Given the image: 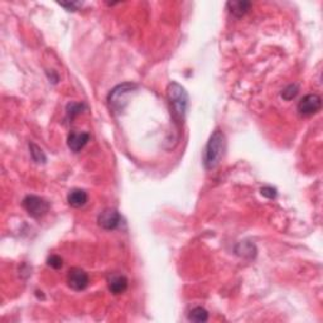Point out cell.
Wrapping results in <instances>:
<instances>
[{
	"mask_svg": "<svg viewBox=\"0 0 323 323\" xmlns=\"http://www.w3.org/2000/svg\"><path fill=\"white\" fill-rule=\"evenodd\" d=\"M88 196L84 189L74 188L72 191H70L67 196V202L68 205L73 208H80V207H84L87 203Z\"/></svg>",
	"mask_w": 323,
	"mask_h": 323,
	"instance_id": "cell-10",
	"label": "cell"
},
{
	"mask_svg": "<svg viewBox=\"0 0 323 323\" xmlns=\"http://www.w3.org/2000/svg\"><path fill=\"white\" fill-rule=\"evenodd\" d=\"M29 149H30V156H32L33 161H34L35 163H46L47 161L46 156H44L43 150L38 147V145H35L34 143H30Z\"/></svg>",
	"mask_w": 323,
	"mask_h": 323,
	"instance_id": "cell-14",
	"label": "cell"
},
{
	"mask_svg": "<svg viewBox=\"0 0 323 323\" xmlns=\"http://www.w3.org/2000/svg\"><path fill=\"white\" fill-rule=\"evenodd\" d=\"M67 283L71 289L76 292H81L87 288L88 283H90V278L88 274L81 268H72L70 269L67 275Z\"/></svg>",
	"mask_w": 323,
	"mask_h": 323,
	"instance_id": "cell-6",
	"label": "cell"
},
{
	"mask_svg": "<svg viewBox=\"0 0 323 323\" xmlns=\"http://www.w3.org/2000/svg\"><path fill=\"white\" fill-rule=\"evenodd\" d=\"M251 8L250 2H245V0H240V2H229L227 9L236 18H241L246 14Z\"/></svg>",
	"mask_w": 323,
	"mask_h": 323,
	"instance_id": "cell-11",
	"label": "cell"
},
{
	"mask_svg": "<svg viewBox=\"0 0 323 323\" xmlns=\"http://www.w3.org/2000/svg\"><path fill=\"white\" fill-rule=\"evenodd\" d=\"M84 105L82 104H68L67 105V114H68V118L72 120V119L76 117V115H79L80 112L82 111V109H84Z\"/></svg>",
	"mask_w": 323,
	"mask_h": 323,
	"instance_id": "cell-16",
	"label": "cell"
},
{
	"mask_svg": "<svg viewBox=\"0 0 323 323\" xmlns=\"http://www.w3.org/2000/svg\"><path fill=\"white\" fill-rule=\"evenodd\" d=\"M60 5L61 7L66 8L67 10H70V12H74L81 4H80V3H60Z\"/></svg>",
	"mask_w": 323,
	"mask_h": 323,
	"instance_id": "cell-19",
	"label": "cell"
},
{
	"mask_svg": "<svg viewBox=\"0 0 323 323\" xmlns=\"http://www.w3.org/2000/svg\"><path fill=\"white\" fill-rule=\"evenodd\" d=\"M88 140H90V134H88V132L72 131L68 135L67 145L71 150L74 151V153H79V151L87 144Z\"/></svg>",
	"mask_w": 323,
	"mask_h": 323,
	"instance_id": "cell-8",
	"label": "cell"
},
{
	"mask_svg": "<svg viewBox=\"0 0 323 323\" xmlns=\"http://www.w3.org/2000/svg\"><path fill=\"white\" fill-rule=\"evenodd\" d=\"M24 210L34 219H40V217L44 216L47 212L49 211V203L46 200L40 196L29 195L22 202Z\"/></svg>",
	"mask_w": 323,
	"mask_h": 323,
	"instance_id": "cell-4",
	"label": "cell"
},
{
	"mask_svg": "<svg viewBox=\"0 0 323 323\" xmlns=\"http://www.w3.org/2000/svg\"><path fill=\"white\" fill-rule=\"evenodd\" d=\"M134 88H137V85L129 84V82L119 85V86L112 88L111 92L109 93V98H107L110 109H112L114 111H123L126 103H128V101H126V96H128Z\"/></svg>",
	"mask_w": 323,
	"mask_h": 323,
	"instance_id": "cell-3",
	"label": "cell"
},
{
	"mask_svg": "<svg viewBox=\"0 0 323 323\" xmlns=\"http://www.w3.org/2000/svg\"><path fill=\"white\" fill-rule=\"evenodd\" d=\"M225 134L217 129L210 137L208 143H207L205 148V153H203V165H205L207 170L215 169L220 164L223 157V151H225Z\"/></svg>",
	"mask_w": 323,
	"mask_h": 323,
	"instance_id": "cell-1",
	"label": "cell"
},
{
	"mask_svg": "<svg viewBox=\"0 0 323 323\" xmlns=\"http://www.w3.org/2000/svg\"><path fill=\"white\" fill-rule=\"evenodd\" d=\"M167 93L173 110V117L177 121H182L186 115L187 106H188V93L183 86H181L177 82L169 84Z\"/></svg>",
	"mask_w": 323,
	"mask_h": 323,
	"instance_id": "cell-2",
	"label": "cell"
},
{
	"mask_svg": "<svg viewBox=\"0 0 323 323\" xmlns=\"http://www.w3.org/2000/svg\"><path fill=\"white\" fill-rule=\"evenodd\" d=\"M107 286H109V291L112 294L118 295L124 293L128 289L129 281L125 275L111 274L109 277V279H107Z\"/></svg>",
	"mask_w": 323,
	"mask_h": 323,
	"instance_id": "cell-9",
	"label": "cell"
},
{
	"mask_svg": "<svg viewBox=\"0 0 323 323\" xmlns=\"http://www.w3.org/2000/svg\"><path fill=\"white\" fill-rule=\"evenodd\" d=\"M298 91H299L298 85H295V84L289 85V86H287L283 91H281V98L287 101L292 100V99H294L295 96H297Z\"/></svg>",
	"mask_w": 323,
	"mask_h": 323,
	"instance_id": "cell-15",
	"label": "cell"
},
{
	"mask_svg": "<svg viewBox=\"0 0 323 323\" xmlns=\"http://www.w3.org/2000/svg\"><path fill=\"white\" fill-rule=\"evenodd\" d=\"M98 223L104 230H115L120 226L121 216L115 208H106L99 215Z\"/></svg>",
	"mask_w": 323,
	"mask_h": 323,
	"instance_id": "cell-7",
	"label": "cell"
},
{
	"mask_svg": "<svg viewBox=\"0 0 323 323\" xmlns=\"http://www.w3.org/2000/svg\"><path fill=\"white\" fill-rule=\"evenodd\" d=\"M261 195L264 196V197H268V198H275L277 197V189L273 188V187H263L261 188Z\"/></svg>",
	"mask_w": 323,
	"mask_h": 323,
	"instance_id": "cell-18",
	"label": "cell"
},
{
	"mask_svg": "<svg viewBox=\"0 0 323 323\" xmlns=\"http://www.w3.org/2000/svg\"><path fill=\"white\" fill-rule=\"evenodd\" d=\"M188 319L196 323H202L206 322L208 319V312L202 307H196L193 308L188 314Z\"/></svg>",
	"mask_w": 323,
	"mask_h": 323,
	"instance_id": "cell-13",
	"label": "cell"
},
{
	"mask_svg": "<svg viewBox=\"0 0 323 323\" xmlns=\"http://www.w3.org/2000/svg\"><path fill=\"white\" fill-rule=\"evenodd\" d=\"M47 265L53 269H61L63 265V260L62 258L59 255H51L48 259H47Z\"/></svg>",
	"mask_w": 323,
	"mask_h": 323,
	"instance_id": "cell-17",
	"label": "cell"
},
{
	"mask_svg": "<svg viewBox=\"0 0 323 323\" xmlns=\"http://www.w3.org/2000/svg\"><path fill=\"white\" fill-rule=\"evenodd\" d=\"M236 254L240 256H245V258H254L256 254V249L251 242L244 241L240 242L236 246Z\"/></svg>",
	"mask_w": 323,
	"mask_h": 323,
	"instance_id": "cell-12",
	"label": "cell"
},
{
	"mask_svg": "<svg viewBox=\"0 0 323 323\" xmlns=\"http://www.w3.org/2000/svg\"><path fill=\"white\" fill-rule=\"evenodd\" d=\"M322 107L321 96L316 93H309L306 95L298 104V112L303 117H311V115L317 114Z\"/></svg>",
	"mask_w": 323,
	"mask_h": 323,
	"instance_id": "cell-5",
	"label": "cell"
}]
</instances>
